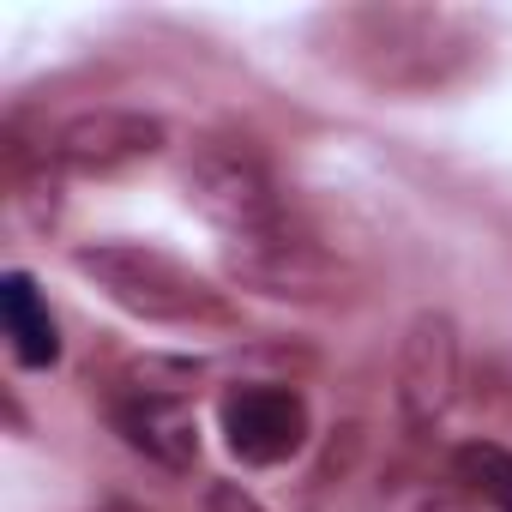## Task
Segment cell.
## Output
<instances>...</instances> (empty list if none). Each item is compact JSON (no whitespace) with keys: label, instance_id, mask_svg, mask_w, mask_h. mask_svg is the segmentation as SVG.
I'll use <instances>...</instances> for the list:
<instances>
[{"label":"cell","instance_id":"obj_1","mask_svg":"<svg viewBox=\"0 0 512 512\" xmlns=\"http://www.w3.org/2000/svg\"><path fill=\"white\" fill-rule=\"evenodd\" d=\"M73 272L85 284H97V296H109L121 314H133L145 326H223L229 320L223 290H211L193 266H181L175 253H163L151 241L73 247Z\"/></svg>","mask_w":512,"mask_h":512},{"label":"cell","instance_id":"obj_2","mask_svg":"<svg viewBox=\"0 0 512 512\" xmlns=\"http://www.w3.org/2000/svg\"><path fill=\"white\" fill-rule=\"evenodd\" d=\"M187 205L229 241H253L290 223L284 193L266 169V157L241 139H205L187 163Z\"/></svg>","mask_w":512,"mask_h":512},{"label":"cell","instance_id":"obj_3","mask_svg":"<svg viewBox=\"0 0 512 512\" xmlns=\"http://www.w3.org/2000/svg\"><path fill=\"white\" fill-rule=\"evenodd\" d=\"M223 266L241 290H260L272 302H338L356 290V272L338 253L320 247L314 235L290 229V223L272 235H253V241H229Z\"/></svg>","mask_w":512,"mask_h":512},{"label":"cell","instance_id":"obj_4","mask_svg":"<svg viewBox=\"0 0 512 512\" xmlns=\"http://www.w3.org/2000/svg\"><path fill=\"white\" fill-rule=\"evenodd\" d=\"M169 145V127L145 109H85L73 121H61L49 163L67 175H127L139 163H151Z\"/></svg>","mask_w":512,"mask_h":512},{"label":"cell","instance_id":"obj_5","mask_svg":"<svg viewBox=\"0 0 512 512\" xmlns=\"http://www.w3.org/2000/svg\"><path fill=\"white\" fill-rule=\"evenodd\" d=\"M392 386H398V416L416 434L452 410V398H458V326H452V314L428 308L404 326Z\"/></svg>","mask_w":512,"mask_h":512},{"label":"cell","instance_id":"obj_6","mask_svg":"<svg viewBox=\"0 0 512 512\" xmlns=\"http://www.w3.org/2000/svg\"><path fill=\"white\" fill-rule=\"evenodd\" d=\"M217 416L229 452L253 470L284 464L308 446V398L296 386H235Z\"/></svg>","mask_w":512,"mask_h":512},{"label":"cell","instance_id":"obj_7","mask_svg":"<svg viewBox=\"0 0 512 512\" xmlns=\"http://www.w3.org/2000/svg\"><path fill=\"white\" fill-rule=\"evenodd\" d=\"M109 422L133 452H145L163 470L199 464V416L181 386H127V392H115Z\"/></svg>","mask_w":512,"mask_h":512},{"label":"cell","instance_id":"obj_8","mask_svg":"<svg viewBox=\"0 0 512 512\" xmlns=\"http://www.w3.org/2000/svg\"><path fill=\"white\" fill-rule=\"evenodd\" d=\"M0 326H7V344H13L19 368H55L61 362V326H55L31 272L0 278Z\"/></svg>","mask_w":512,"mask_h":512},{"label":"cell","instance_id":"obj_9","mask_svg":"<svg viewBox=\"0 0 512 512\" xmlns=\"http://www.w3.org/2000/svg\"><path fill=\"white\" fill-rule=\"evenodd\" d=\"M452 482H458L470 500H482V506H494V512H512V452H506V446H494V440H464V446L452 452Z\"/></svg>","mask_w":512,"mask_h":512},{"label":"cell","instance_id":"obj_10","mask_svg":"<svg viewBox=\"0 0 512 512\" xmlns=\"http://www.w3.org/2000/svg\"><path fill=\"white\" fill-rule=\"evenodd\" d=\"M380 512H470V494L458 482H410Z\"/></svg>","mask_w":512,"mask_h":512},{"label":"cell","instance_id":"obj_11","mask_svg":"<svg viewBox=\"0 0 512 512\" xmlns=\"http://www.w3.org/2000/svg\"><path fill=\"white\" fill-rule=\"evenodd\" d=\"M199 512H266V506L253 500L241 482H211V488L199 494Z\"/></svg>","mask_w":512,"mask_h":512}]
</instances>
